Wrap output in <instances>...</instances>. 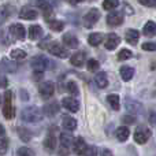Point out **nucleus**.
I'll return each mask as SVG.
<instances>
[{
    "label": "nucleus",
    "instance_id": "obj_23",
    "mask_svg": "<svg viewBox=\"0 0 156 156\" xmlns=\"http://www.w3.org/2000/svg\"><path fill=\"white\" fill-rule=\"evenodd\" d=\"M115 136H116V138H118V141H121V143H125V141H126L127 138H129V136H130V130H129V127H126V126H121V127H118V129H116Z\"/></svg>",
    "mask_w": 156,
    "mask_h": 156
},
{
    "label": "nucleus",
    "instance_id": "obj_32",
    "mask_svg": "<svg viewBox=\"0 0 156 156\" xmlns=\"http://www.w3.org/2000/svg\"><path fill=\"white\" fill-rule=\"evenodd\" d=\"M118 5H119V2H116V0H105V2H103V8L107 11L115 10Z\"/></svg>",
    "mask_w": 156,
    "mask_h": 156
},
{
    "label": "nucleus",
    "instance_id": "obj_6",
    "mask_svg": "<svg viewBox=\"0 0 156 156\" xmlns=\"http://www.w3.org/2000/svg\"><path fill=\"white\" fill-rule=\"evenodd\" d=\"M99 19H100V11L97 10V8H92V10H89L88 14L83 16V26L92 27Z\"/></svg>",
    "mask_w": 156,
    "mask_h": 156
},
{
    "label": "nucleus",
    "instance_id": "obj_25",
    "mask_svg": "<svg viewBox=\"0 0 156 156\" xmlns=\"http://www.w3.org/2000/svg\"><path fill=\"white\" fill-rule=\"evenodd\" d=\"M103 40H104V36H103V33H92V34H89V37H88V43L90 44L92 47L100 45Z\"/></svg>",
    "mask_w": 156,
    "mask_h": 156
},
{
    "label": "nucleus",
    "instance_id": "obj_47",
    "mask_svg": "<svg viewBox=\"0 0 156 156\" xmlns=\"http://www.w3.org/2000/svg\"><path fill=\"white\" fill-rule=\"evenodd\" d=\"M33 78H34L36 81L41 80V78H43V73H38V71H34V74H33Z\"/></svg>",
    "mask_w": 156,
    "mask_h": 156
},
{
    "label": "nucleus",
    "instance_id": "obj_17",
    "mask_svg": "<svg viewBox=\"0 0 156 156\" xmlns=\"http://www.w3.org/2000/svg\"><path fill=\"white\" fill-rule=\"evenodd\" d=\"M73 143H74V137L70 132L60 133V145H62V148L69 149L71 145H73Z\"/></svg>",
    "mask_w": 156,
    "mask_h": 156
},
{
    "label": "nucleus",
    "instance_id": "obj_9",
    "mask_svg": "<svg viewBox=\"0 0 156 156\" xmlns=\"http://www.w3.org/2000/svg\"><path fill=\"white\" fill-rule=\"evenodd\" d=\"M125 107L130 114H141L144 111V107L140 101L133 99H126L125 100Z\"/></svg>",
    "mask_w": 156,
    "mask_h": 156
},
{
    "label": "nucleus",
    "instance_id": "obj_33",
    "mask_svg": "<svg viewBox=\"0 0 156 156\" xmlns=\"http://www.w3.org/2000/svg\"><path fill=\"white\" fill-rule=\"evenodd\" d=\"M132 55H133L132 51H129V49L123 48V49H121V51H119V54H118V60H121V62H123V60H127V59H130V58H132Z\"/></svg>",
    "mask_w": 156,
    "mask_h": 156
},
{
    "label": "nucleus",
    "instance_id": "obj_22",
    "mask_svg": "<svg viewBox=\"0 0 156 156\" xmlns=\"http://www.w3.org/2000/svg\"><path fill=\"white\" fill-rule=\"evenodd\" d=\"M119 73H121V77L123 81H130L133 77H134V69L130 67V66H122L121 70H119Z\"/></svg>",
    "mask_w": 156,
    "mask_h": 156
},
{
    "label": "nucleus",
    "instance_id": "obj_26",
    "mask_svg": "<svg viewBox=\"0 0 156 156\" xmlns=\"http://www.w3.org/2000/svg\"><path fill=\"white\" fill-rule=\"evenodd\" d=\"M62 125L67 132H73V130L77 129V121L74 118H71V116H65Z\"/></svg>",
    "mask_w": 156,
    "mask_h": 156
},
{
    "label": "nucleus",
    "instance_id": "obj_16",
    "mask_svg": "<svg viewBox=\"0 0 156 156\" xmlns=\"http://www.w3.org/2000/svg\"><path fill=\"white\" fill-rule=\"evenodd\" d=\"M63 44H66L67 48L74 49V48H78L80 41H78V38L73 34V33H66V34H63Z\"/></svg>",
    "mask_w": 156,
    "mask_h": 156
},
{
    "label": "nucleus",
    "instance_id": "obj_14",
    "mask_svg": "<svg viewBox=\"0 0 156 156\" xmlns=\"http://www.w3.org/2000/svg\"><path fill=\"white\" fill-rule=\"evenodd\" d=\"M86 148H88V145H86L85 140H83L82 137L74 138V143H73V151H74V154L83 155V154H85V151H86Z\"/></svg>",
    "mask_w": 156,
    "mask_h": 156
},
{
    "label": "nucleus",
    "instance_id": "obj_19",
    "mask_svg": "<svg viewBox=\"0 0 156 156\" xmlns=\"http://www.w3.org/2000/svg\"><path fill=\"white\" fill-rule=\"evenodd\" d=\"M85 59H86L85 52H76V54L70 58V63L73 66H76V67H81V66H83V63H85Z\"/></svg>",
    "mask_w": 156,
    "mask_h": 156
},
{
    "label": "nucleus",
    "instance_id": "obj_15",
    "mask_svg": "<svg viewBox=\"0 0 156 156\" xmlns=\"http://www.w3.org/2000/svg\"><path fill=\"white\" fill-rule=\"evenodd\" d=\"M138 38H140V32L136 29H127L125 32V40L132 45H137Z\"/></svg>",
    "mask_w": 156,
    "mask_h": 156
},
{
    "label": "nucleus",
    "instance_id": "obj_7",
    "mask_svg": "<svg viewBox=\"0 0 156 156\" xmlns=\"http://www.w3.org/2000/svg\"><path fill=\"white\" fill-rule=\"evenodd\" d=\"M54 92H55V85L51 82V81L41 82L40 86H38V93L41 94L43 99H49V97H52Z\"/></svg>",
    "mask_w": 156,
    "mask_h": 156
},
{
    "label": "nucleus",
    "instance_id": "obj_49",
    "mask_svg": "<svg viewBox=\"0 0 156 156\" xmlns=\"http://www.w3.org/2000/svg\"><path fill=\"white\" fill-rule=\"evenodd\" d=\"M2 22H3V18H2V16H0V25H2Z\"/></svg>",
    "mask_w": 156,
    "mask_h": 156
},
{
    "label": "nucleus",
    "instance_id": "obj_48",
    "mask_svg": "<svg viewBox=\"0 0 156 156\" xmlns=\"http://www.w3.org/2000/svg\"><path fill=\"white\" fill-rule=\"evenodd\" d=\"M5 136V130H4V126L0 125V138H3Z\"/></svg>",
    "mask_w": 156,
    "mask_h": 156
},
{
    "label": "nucleus",
    "instance_id": "obj_1",
    "mask_svg": "<svg viewBox=\"0 0 156 156\" xmlns=\"http://www.w3.org/2000/svg\"><path fill=\"white\" fill-rule=\"evenodd\" d=\"M21 116H22V121L34 123V122H40L43 119V111L37 107H26L22 111Z\"/></svg>",
    "mask_w": 156,
    "mask_h": 156
},
{
    "label": "nucleus",
    "instance_id": "obj_36",
    "mask_svg": "<svg viewBox=\"0 0 156 156\" xmlns=\"http://www.w3.org/2000/svg\"><path fill=\"white\" fill-rule=\"evenodd\" d=\"M67 90L70 94H74V96H77L78 93H80V90H78V85L74 81H70V82H67Z\"/></svg>",
    "mask_w": 156,
    "mask_h": 156
},
{
    "label": "nucleus",
    "instance_id": "obj_37",
    "mask_svg": "<svg viewBox=\"0 0 156 156\" xmlns=\"http://www.w3.org/2000/svg\"><path fill=\"white\" fill-rule=\"evenodd\" d=\"M18 156H34L33 149L27 148V147H21L18 149Z\"/></svg>",
    "mask_w": 156,
    "mask_h": 156
},
{
    "label": "nucleus",
    "instance_id": "obj_45",
    "mask_svg": "<svg viewBox=\"0 0 156 156\" xmlns=\"http://www.w3.org/2000/svg\"><path fill=\"white\" fill-rule=\"evenodd\" d=\"M0 86H2V88H5V86H7V78L3 77V76H0Z\"/></svg>",
    "mask_w": 156,
    "mask_h": 156
},
{
    "label": "nucleus",
    "instance_id": "obj_38",
    "mask_svg": "<svg viewBox=\"0 0 156 156\" xmlns=\"http://www.w3.org/2000/svg\"><path fill=\"white\" fill-rule=\"evenodd\" d=\"M141 48L144 49V51H156V43H144L143 45H141Z\"/></svg>",
    "mask_w": 156,
    "mask_h": 156
},
{
    "label": "nucleus",
    "instance_id": "obj_39",
    "mask_svg": "<svg viewBox=\"0 0 156 156\" xmlns=\"http://www.w3.org/2000/svg\"><path fill=\"white\" fill-rule=\"evenodd\" d=\"M7 149H8V141L7 140H2L0 141V156L5 155Z\"/></svg>",
    "mask_w": 156,
    "mask_h": 156
},
{
    "label": "nucleus",
    "instance_id": "obj_8",
    "mask_svg": "<svg viewBox=\"0 0 156 156\" xmlns=\"http://www.w3.org/2000/svg\"><path fill=\"white\" fill-rule=\"evenodd\" d=\"M107 25L108 26H119V25L123 23V12H121V11H112V12H110L107 15Z\"/></svg>",
    "mask_w": 156,
    "mask_h": 156
},
{
    "label": "nucleus",
    "instance_id": "obj_41",
    "mask_svg": "<svg viewBox=\"0 0 156 156\" xmlns=\"http://www.w3.org/2000/svg\"><path fill=\"white\" fill-rule=\"evenodd\" d=\"M96 148L94 147H88L85 151V154H83V156H96Z\"/></svg>",
    "mask_w": 156,
    "mask_h": 156
},
{
    "label": "nucleus",
    "instance_id": "obj_10",
    "mask_svg": "<svg viewBox=\"0 0 156 156\" xmlns=\"http://www.w3.org/2000/svg\"><path fill=\"white\" fill-rule=\"evenodd\" d=\"M55 132H56V129H51V132L48 133V136H47V138L44 140V148L48 149L49 152H52L55 148H56V136H55Z\"/></svg>",
    "mask_w": 156,
    "mask_h": 156
},
{
    "label": "nucleus",
    "instance_id": "obj_13",
    "mask_svg": "<svg viewBox=\"0 0 156 156\" xmlns=\"http://www.w3.org/2000/svg\"><path fill=\"white\" fill-rule=\"evenodd\" d=\"M62 105L66 110L70 111V112H77V111L80 110V103H78V100L74 99V97H65V99L62 100Z\"/></svg>",
    "mask_w": 156,
    "mask_h": 156
},
{
    "label": "nucleus",
    "instance_id": "obj_2",
    "mask_svg": "<svg viewBox=\"0 0 156 156\" xmlns=\"http://www.w3.org/2000/svg\"><path fill=\"white\" fill-rule=\"evenodd\" d=\"M134 141L137 144H140V145H143V144H145L147 141L151 138V129L147 126H144V125H141V126H138L137 129H136L134 132Z\"/></svg>",
    "mask_w": 156,
    "mask_h": 156
},
{
    "label": "nucleus",
    "instance_id": "obj_5",
    "mask_svg": "<svg viewBox=\"0 0 156 156\" xmlns=\"http://www.w3.org/2000/svg\"><path fill=\"white\" fill-rule=\"evenodd\" d=\"M48 65H49L48 58L43 56V55L36 56L32 59V67L34 69V71H38V73H43L44 70H47V69H48Z\"/></svg>",
    "mask_w": 156,
    "mask_h": 156
},
{
    "label": "nucleus",
    "instance_id": "obj_20",
    "mask_svg": "<svg viewBox=\"0 0 156 156\" xmlns=\"http://www.w3.org/2000/svg\"><path fill=\"white\" fill-rule=\"evenodd\" d=\"M0 70H3L4 73H15L16 65L8 59H2V62H0Z\"/></svg>",
    "mask_w": 156,
    "mask_h": 156
},
{
    "label": "nucleus",
    "instance_id": "obj_4",
    "mask_svg": "<svg viewBox=\"0 0 156 156\" xmlns=\"http://www.w3.org/2000/svg\"><path fill=\"white\" fill-rule=\"evenodd\" d=\"M48 52L55 55V56L60 58V59H66V58H69V55H70L67 49L63 45H60L59 43H56V41H54V43H51L48 45Z\"/></svg>",
    "mask_w": 156,
    "mask_h": 156
},
{
    "label": "nucleus",
    "instance_id": "obj_34",
    "mask_svg": "<svg viewBox=\"0 0 156 156\" xmlns=\"http://www.w3.org/2000/svg\"><path fill=\"white\" fill-rule=\"evenodd\" d=\"M86 69L89 71H92V73H94V71H97L100 69V65L96 59H89L88 63H86Z\"/></svg>",
    "mask_w": 156,
    "mask_h": 156
},
{
    "label": "nucleus",
    "instance_id": "obj_27",
    "mask_svg": "<svg viewBox=\"0 0 156 156\" xmlns=\"http://www.w3.org/2000/svg\"><path fill=\"white\" fill-rule=\"evenodd\" d=\"M58 111H59V105H58L56 101H52V103H48V104L44 107V112H45V115L48 116H54L58 114Z\"/></svg>",
    "mask_w": 156,
    "mask_h": 156
},
{
    "label": "nucleus",
    "instance_id": "obj_12",
    "mask_svg": "<svg viewBox=\"0 0 156 156\" xmlns=\"http://www.w3.org/2000/svg\"><path fill=\"white\" fill-rule=\"evenodd\" d=\"M10 33H11V36H12L14 38H16V40H23V38L26 37V30H25V27L22 26L21 23L11 25L10 26Z\"/></svg>",
    "mask_w": 156,
    "mask_h": 156
},
{
    "label": "nucleus",
    "instance_id": "obj_35",
    "mask_svg": "<svg viewBox=\"0 0 156 156\" xmlns=\"http://www.w3.org/2000/svg\"><path fill=\"white\" fill-rule=\"evenodd\" d=\"M11 58L12 59H25L26 58V52L22 49H12L11 51Z\"/></svg>",
    "mask_w": 156,
    "mask_h": 156
},
{
    "label": "nucleus",
    "instance_id": "obj_29",
    "mask_svg": "<svg viewBox=\"0 0 156 156\" xmlns=\"http://www.w3.org/2000/svg\"><path fill=\"white\" fill-rule=\"evenodd\" d=\"M107 101H108V104L111 105V108H112L114 111H118L119 110V96L118 94H114V93H111V94H108L107 96Z\"/></svg>",
    "mask_w": 156,
    "mask_h": 156
},
{
    "label": "nucleus",
    "instance_id": "obj_30",
    "mask_svg": "<svg viewBox=\"0 0 156 156\" xmlns=\"http://www.w3.org/2000/svg\"><path fill=\"white\" fill-rule=\"evenodd\" d=\"M18 136H19V138H21L23 143H27V141H30V138H32V134H30V132L27 129H25V127H22V126H19L18 129Z\"/></svg>",
    "mask_w": 156,
    "mask_h": 156
},
{
    "label": "nucleus",
    "instance_id": "obj_43",
    "mask_svg": "<svg viewBox=\"0 0 156 156\" xmlns=\"http://www.w3.org/2000/svg\"><path fill=\"white\" fill-rule=\"evenodd\" d=\"M149 123H151L152 126H156V112L149 114Z\"/></svg>",
    "mask_w": 156,
    "mask_h": 156
},
{
    "label": "nucleus",
    "instance_id": "obj_28",
    "mask_svg": "<svg viewBox=\"0 0 156 156\" xmlns=\"http://www.w3.org/2000/svg\"><path fill=\"white\" fill-rule=\"evenodd\" d=\"M143 33L145 36H148V37H151V36H156V23L154 21H148L145 23V26H144Z\"/></svg>",
    "mask_w": 156,
    "mask_h": 156
},
{
    "label": "nucleus",
    "instance_id": "obj_3",
    "mask_svg": "<svg viewBox=\"0 0 156 156\" xmlns=\"http://www.w3.org/2000/svg\"><path fill=\"white\" fill-rule=\"evenodd\" d=\"M3 115L5 119H11L14 116V107H12V92H4V105H3Z\"/></svg>",
    "mask_w": 156,
    "mask_h": 156
},
{
    "label": "nucleus",
    "instance_id": "obj_24",
    "mask_svg": "<svg viewBox=\"0 0 156 156\" xmlns=\"http://www.w3.org/2000/svg\"><path fill=\"white\" fill-rule=\"evenodd\" d=\"M43 37V27L38 25H32L29 27V38L30 40H37V38Z\"/></svg>",
    "mask_w": 156,
    "mask_h": 156
},
{
    "label": "nucleus",
    "instance_id": "obj_44",
    "mask_svg": "<svg viewBox=\"0 0 156 156\" xmlns=\"http://www.w3.org/2000/svg\"><path fill=\"white\" fill-rule=\"evenodd\" d=\"M21 100H29V93L27 92H25L23 89H21Z\"/></svg>",
    "mask_w": 156,
    "mask_h": 156
},
{
    "label": "nucleus",
    "instance_id": "obj_40",
    "mask_svg": "<svg viewBox=\"0 0 156 156\" xmlns=\"http://www.w3.org/2000/svg\"><path fill=\"white\" fill-rule=\"evenodd\" d=\"M134 116L133 115H123L122 116V122H123V123H126V125H133L134 123Z\"/></svg>",
    "mask_w": 156,
    "mask_h": 156
},
{
    "label": "nucleus",
    "instance_id": "obj_42",
    "mask_svg": "<svg viewBox=\"0 0 156 156\" xmlns=\"http://www.w3.org/2000/svg\"><path fill=\"white\" fill-rule=\"evenodd\" d=\"M123 7H125V11H126L127 14H130V15L134 14V10H133V7L129 4V3H123Z\"/></svg>",
    "mask_w": 156,
    "mask_h": 156
},
{
    "label": "nucleus",
    "instance_id": "obj_11",
    "mask_svg": "<svg viewBox=\"0 0 156 156\" xmlns=\"http://www.w3.org/2000/svg\"><path fill=\"white\" fill-rule=\"evenodd\" d=\"M119 43H121V37H119L118 34H115V33H110V34L105 37V44H104L105 49L114 51V49L119 45Z\"/></svg>",
    "mask_w": 156,
    "mask_h": 156
},
{
    "label": "nucleus",
    "instance_id": "obj_46",
    "mask_svg": "<svg viewBox=\"0 0 156 156\" xmlns=\"http://www.w3.org/2000/svg\"><path fill=\"white\" fill-rule=\"evenodd\" d=\"M100 156H114V155H112V152H111L110 149H103Z\"/></svg>",
    "mask_w": 156,
    "mask_h": 156
},
{
    "label": "nucleus",
    "instance_id": "obj_31",
    "mask_svg": "<svg viewBox=\"0 0 156 156\" xmlns=\"http://www.w3.org/2000/svg\"><path fill=\"white\" fill-rule=\"evenodd\" d=\"M48 25H49V27H51V30H55V32H60V30H63V27H65V22L56 21V19L49 21Z\"/></svg>",
    "mask_w": 156,
    "mask_h": 156
},
{
    "label": "nucleus",
    "instance_id": "obj_18",
    "mask_svg": "<svg viewBox=\"0 0 156 156\" xmlns=\"http://www.w3.org/2000/svg\"><path fill=\"white\" fill-rule=\"evenodd\" d=\"M37 11L33 10V8L30 7H23L21 10V12H19V18L21 19H29V21H33V19L37 18Z\"/></svg>",
    "mask_w": 156,
    "mask_h": 156
},
{
    "label": "nucleus",
    "instance_id": "obj_21",
    "mask_svg": "<svg viewBox=\"0 0 156 156\" xmlns=\"http://www.w3.org/2000/svg\"><path fill=\"white\" fill-rule=\"evenodd\" d=\"M94 82H96V85L99 86L100 89L107 88V85H108L107 74H105L104 71H100V73H97V74H96V77H94Z\"/></svg>",
    "mask_w": 156,
    "mask_h": 156
}]
</instances>
